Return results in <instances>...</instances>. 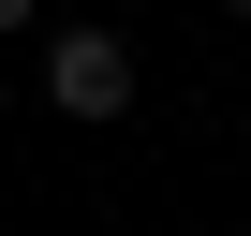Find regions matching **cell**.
<instances>
[{
	"label": "cell",
	"instance_id": "6da1fadb",
	"mask_svg": "<svg viewBox=\"0 0 251 236\" xmlns=\"http://www.w3.org/2000/svg\"><path fill=\"white\" fill-rule=\"evenodd\" d=\"M45 103L59 118H133V30H59L45 45Z\"/></svg>",
	"mask_w": 251,
	"mask_h": 236
},
{
	"label": "cell",
	"instance_id": "3957f363",
	"mask_svg": "<svg viewBox=\"0 0 251 236\" xmlns=\"http://www.w3.org/2000/svg\"><path fill=\"white\" fill-rule=\"evenodd\" d=\"M236 15H251V0H236Z\"/></svg>",
	"mask_w": 251,
	"mask_h": 236
},
{
	"label": "cell",
	"instance_id": "7a4b0ae2",
	"mask_svg": "<svg viewBox=\"0 0 251 236\" xmlns=\"http://www.w3.org/2000/svg\"><path fill=\"white\" fill-rule=\"evenodd\" d=\"M30 15H45V0H0V30H30Z\"/></svg>",
	"mask_w": 251,
	"mask_h": 236
}]
</instances>
